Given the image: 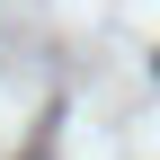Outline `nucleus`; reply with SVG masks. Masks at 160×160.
Here are the masks:
<instances>
[{
    "label": "nucleus",
    "instance_id": "obj_1",
    "mask_svg": "<svg viewBox=\"0 0 160 160\" xmlns=\"http://www.w3.org/2000/svg\"><path fill=\"white\" fill-rule=\"evenodd\" d=\"M45 151H53V133H36V151H27V160H45Z\"/></svg>",
    "mask_w": 160,
    "mask_h": 160
}]
</instances>
